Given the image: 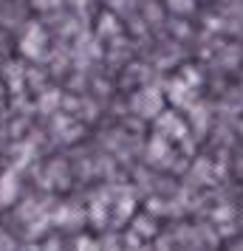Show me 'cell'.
<instances>
[{
    "label": "cell",
    "mask_w": 243,
    "mask_h": 251,
    "mask_svg": "<svg viewBox=\"0 0 243 251\" xmlns=\"http://www.w3.org/2000/svg\"><path fill=\"white\" fill-rule=\"evenodd\" d=\"M57 93H48V96H43V104H40V110H51V107H54V104H57Z\"/></svg>",
    "instance_id": "obj_4"
},
{
    "label": "cell",
    "mask_w": 243,
    "mask_h": 251,
    "mask_svg": "<svg viewBox=\"0 0 243 251\" xmlns=\"http://www.w3.org/2000/svg\"><path fill=\"white\" fill-rule=\"evenodd\" d=\"M162 152H164V141H162V138H156V141H153V152H150V155H153V158H159Z\"/></svg>",
    "instance_id": "obj_5"
},
{
    "label": "cell",
    "mask_w": 243,
    "mask_h": 251,
    "mask_svg": "<svg viewBox=\"0 0 243 251\" xmlns=\"http://www.w3.org/2000/svg\"><path fill=\"white\" fill-rule=\"evenodd\" d=\"M162 127H164V130H173V133H184V127H181V122H178L175 116H164Z\"/></svg>",
    "instance_id": "obj_3"
},
{
    "label": "cell",
    "mask_w": 243,
    "mask_h": 251,
    "mask_svg": "<svg viewBox=\"0 0 243 251\" xmlns=\"http://www.w3.org/2000/svg\"><path fill=\"white\" fill-rule=\"evenodd\" d=\"M14 198H17V175L9 170L6 175H3V178H0V203L9 206Z\"/></svg>",
    "instance_id": "obj_2"
},
{
    "label": "cell",
    "mask_w": 243,
    "mask_h": 251,
    "mask_svg": "<svg viewBox=\"0 0 243 251\" xmlns=\"http://www.w3.org/2000/svg\"><path fill=\"white\" fill-rule=\"evenodd\" d=\"M46 31L40 28L37 23H31L28 25V31H26V37L20 40V51H23L26 57H31V59H37V57H43V48H46Z\"/></svg>",
    "instance_id": "obj_1"
}]
</instances>
